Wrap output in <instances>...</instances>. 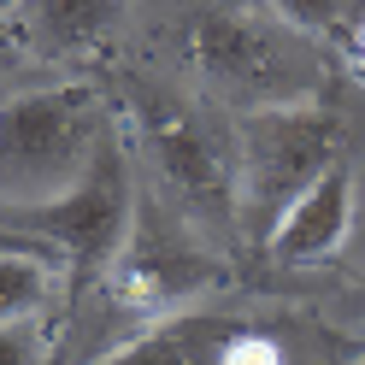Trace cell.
Listing matches in <instances>:
<instances>
[{
    "mask_svg": "<svg viewBox=\"0 0 365 365\" xmlns=\"http://www.w3.org/2000/svg\"><path fill=\"white\" fill-rule=\"evenodd\" d=\"M130 124L148 153L153 189L195 224L200 236L230 242L236 236V130L177 88L135 83Z\"/></svg>",
    "mask_w": 365,
    "mask_h": 365,
    "instance_id": "obj_1",
    "label": "cell"
},
{
    "mask_svg": "<svg viewBox=\"0 0 365 365\" xmlns=\"http://www.w3.org/2000/svg\"><path fill=\"white\" fill-rule=\"evenodd\" d=\"M59 277H65V265L48 247L6 236L0 242V324H12V318H41L53 307V294H59Z\"/></svg>",
    "mask_w": 365,
    "mask_h": 365,
    "instance_id": "obj_10",
    "label": "cell"
},
{
    "mask_svg": "<svg viewBox=\"0 0 365 365\" xmlns=\"http://www.w3.org/2000/svg\"><path fill=\"white\" fill-rule=\"evenodd\" d=\"M230 336H236V318L189 307V312H171V318H159V324L135 330L130 341L106 348L88 365H224Z\"/></svg>",
    "mask_w": 365,
    "mask_h": 365,
    "instance_id": "obj_9",
    "label": "cell"
},
{
    "mask_svg": "<svg viewBox=\"0 0 365 365\" xmlns=\"http://www.w3.org/2000/svg\"><path fill=\"white\" fill-rule=\"evenodd\" d=\"M224 365H283V354L271 348L265 336H254V330H236V336H230V348H224Z\"/></svg>",
    "mask_w": 365,
    "mask_h": 365,
    "instance_id": "obj_13",
    "label": "cell"
},
{
    "mask_svg": "<svg viewBox=\"0 0 365 365\" xmlns=\"http://www.w3.org/2000/svg\"><path fill=\"white\" fill-rule=\"evenodd\" d=\"M0 365H53V324H48V312L0 324Z\"/></svg>",
    "mask_w": 365,
    "mask_h": 365,
    "instance_id": "obj_11",
    "label": "cell"
},
{
    "mask_svg": "<svg viewBox=\"0 0 365 365\" xmlns=\"http://www.w3.org/2000/svg\"><path fill=\"white\" fill-rule=\"evenodd\" d=\"M0 24H6V18H0Z\"/></svg>",
    "mask_w": 365,
    "mask_h": 365,
    "instance_id": "obj_17",
    "label": "cell"
},
{
    "mask_svg": "<svg viewBox=\"0 0 365 365\" xmlns=\"http://www.w3.org/2000/svg\"><path fill=\"white\" fill-rule=\"evenodd\" d=\"M189 65L200 88L230 112H265L318 101V48L265 6H224L189 24Z\"/></svg>",
    "mask_w": 365,
    "mask_h": 365,
    "instance_id": "obj_2",
    "label": "cell"
},
{
    "mask_svg": "<svg viewBox=\"0 0 365 365\" xmlns=\"http://www.w3.org/2000/svg\"><path fill=\"white\" fill-rule=\"evenodd\" d=\"M341 159V124L324 101L265 106L236 118V236L271 242L283 212Z\"/></svg>",
    "mask_w": 365,
    "mask_h": 365,
    "instance_id": "obj_5",
    "label": "cell"
},
{
    "mask_svg": "<svg viewBox=\"0 0 365 365\" xmlns=\"http://www.w3.org/2000/svg\"><path fill=\"white\" fill-rule=\"evenodd\" d=\"M135 195H142V182H135V165H130V148L118 124H112L106 148L95 153V165H88L83 182H71L65 195L41 200V207H12L0 212V230L18 236V242H36L48 247V254L65 265V277L71 289H95L112 259H118V247L130 236V218H135Z\"/></svg>",
    "mask_w": 365,
    "mask_h": 365,
    "instance_id": "obj_6",
    "label": "cell"
},
{
    "mask_svg": "<svg viewBox=\"0 0 365 365\" xmlns=\"http://www.w3.org/2000/svg\"><path fill=\"white\" fill-rule=\"evenodd\" d=\"M0 242H6V230H0Z\"/></svg>",
    "mask_w": 365,
    "mask_h": 365,
    "instance_id": "obj_16",
    "label": "cell"
},
{
    "mask_svg": "<svg viewBox=\"0 0 365 365\" xmlns=\"http://www.w3.org/2000/svg\"><path fill=\"white\" fill-rule=\"evenodd\" d=\"M18 6H24V0H0V18H12Z\"/></svg>",
    "mask_w": 365,
    "mask_h": 365,
    "instance_id": "obj_15",
    "label": "cell"
},
{
    "mask_svg": "<svg viewBox=\"0 0 365 365\" xmlns=\"http://www.w3.org/2000/svg\"><path fill=\"white\" fill-rule=\"evenodd\" d=\"M348 230H354V171L336 159V165L283 212V224L271 230L265 247H271L277 265H324L330 254H341Z\"/></svg>",
    "mask_w": 365,
    "mask_h": 365,
    "instance_id": "obj_7",
    "label": "cell"
},
{
    "mask_svg": "<svg viewBox=\"0 0 365 365\" xmlns=\"http://www.w3.org/2000/svg\"><path fill=\"white\" fill-rule=\"evenodd\" d=\"M348 6H354V0H265V12H277L283 24H294L301 36H330V30H341Z\"/></svg>",
    "mask_w": 365,
    "mask_h": 365,
    "instance_id": "obj_12",
    "label": "cell"
},
{
    "mask_svg": "<svg viewBox=\"0 0 365 365\" xmlns=\"http://www.w3.org/2000/svg\"><path fill=\"white\" fill-rule=\"evenodd\" d=\"M124 12H130V0H24L6 24L24 41V53L65 65V59L106 48L112 30L124 24Z\"/></svg>",
    "mask_w": 365,
    "mask_h": 365,
    "instance_id": "obj_8",
    "label": "cell"
},
{
    "mask_svg": "<svg viewBox=\"0 0 365 365\" xmlns=\"http://www.w3.org/2000/svg\"><path fill=\"white\" fill-rule=\"evenodd\" d=\"M354 59H359V71H365V18H359V30H354Z\"/></svg>",
    "mask_w": 365,
    "mask_h": 365,
    "instance_id": "obj_14",
    "label": "cell"
},
{
    "mask_svg": "<svg viewBox=\"0 0 365 365\" xmlns=\"http://www.w3.org/2000/svg\"><path fill=\"white\" fill-rule=\"evenodd\" d=\"M224 277H230V265H224L218 242L200 236L159 189H142L130 236L118 247V259H112V271L95 283V294H101L106 318H124V330L130 324L148 330L171 312H189Z\"/></svg>",
    "mask_w": 365,
    "mask_h": 365,
    "instance_id": "obj_4",
    "label": "cell"
},
{
    "mask_svg": "<svg viewBox=\"0 0 365 365\" xmlns=\"http://www.w3.org/2000/svg\"><path fill=\"white\" fill-rule=\"evenodd\" d=\"M112 135V112L95 88L53 83L0 101V212L41 207L88 177Z\"/></svg>",
    "mask_w": 365,
    "mask_h": 365,
    "instance_id": "obj_3",
    "label": "cell"
}]
</instances>
